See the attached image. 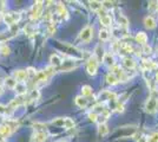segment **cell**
Instances as JSON below:
<instances>
[{
	"instance_id": "1",
	"label": "cell",
	"mask_w": 158,
	"mask_h": 142,
	"mask_svg": "<svg viewBox=\"0 0 158 142\" xmlns=\"http://www.w3.org/2000/svg\"><path fill=\"white\" fill-rule=\"evenodd\" d=\"M158 108V94L155 90H151V95L148 98V101L145 103V110L149 114H153Z\"/></svg>"
},
{
	"instance_id": "2",
	"label": "cell",
	"mask_w": 158,
	"mask_h": 142,
	"mask_svg": "<svg viewBox=\"0 0 158 142\" xmlns=\"http://www.w3.org/2000/svg\"><path fill=\"white\" fill-rule=\"evenodd\" d=\"M78 59H76L73 57H69V58H66V59L63 61V64L60 65L59 69L61 71H71V70H73V69H76L78 67Z\"/></svg>"
},
{
	"instance_id": "3",
	"label": "cell",
	"mask_w": 158,
	"mask_h": 142,
	"mask_svg": "<svg viewBox=\"0 0 158 142\" xmlns=\"http://www.w3.org/2000/svg\"><path fill=\"white\" fill-rule=\"evenodd\" d=\"M98 65H99V61L94 57V56H91L87 61V64H86V71L90 76H94L97 74V70H98Z\"/></svg>"
},
{
	"instance_id": "4",
	"label": "cell",
	"mask_w": 158,
	"mask_h": 142,
	"mask_svg": "<svg viewBox=\"0 0 158 142\" xmlns=\"http://www.w3.org/2000/svg\"><path fill=\"white\" fill-rule=\"evenodd\" d=\"M44 2L43 1H37V2H34V5L32 6L31 8V19L32 20H37V19H39L40 17L43 15V8H44V5H43Z\"/></svg>"
},
{
	"instance_id": "5",
	"label": "cell",
	"mask_w": 158,
	"mask_h": 142,
	"mask_svg": "<svg viewBox=\"0 0 158 142\" xmlns=\"http://www.w3.org/2000/svg\"><path fill=\"white\" fill-rule=\"evenodd\" d=\"M20 20V14L18 12H10L4 14V23L10 27L17 25V23Z\"/></svg>"
},
{
	"instance_id": "6",
	"label": "cell",
	"mask_w": 158,
	"mask_h": 142,
	"mask_svg": "<svg viewBox=\"0 0 158 142\" xmlns=\"http://www.w3.org/2000/svg\"><path fill=\"white\" fill-rule=\"evenodd\" d=\"M92 36H93V28L91 26L84 27V28L81 30L80 34H79L81 41H84V43H89V41L92 39Z\"/></svg>"
},
{
	"instance_id": "7",
	"label": "cell",
	"mask_w": 158,
	"mask_h": 142,
	"mask_svg": "<svg viewBox=\"0 0 158 142\" xmlns=\"http://www.w3.org/2000/svg\"><path fill=\"white\" fill-rule=\"evenodd\" d=\"M12 133H13V129L11 128L6 122L0 126V137H1L2 140H6L7 137L11 135Z\"/></svg>"
},
{
	"instance_id": "8",
	"label": "cell",
	"mask_w": 158,
	"mask_h": 142,
	"mask_svg": "<svg viewBox=\"0 0 158 142\" xmlns=\"http://www.w3.org/2000/svg\"><path fill=\"white\" fill-rule=\"evenodd\" d=\"M13 78L17 82H19V83H25L27 80L26 70H17V71H14Z\"/></svg>"
},
{
	"instance_id": "9",
	"label": "cell",
	"mask_w": 158,
	"mask_h": 142,
	"mask_svg": "<svg viewBox=\"0 0 158 142\" xmlns=\"http://www.w3.org/2000/svg\"><path fill=\"white\" fill-rule=\"evenodd\" d=\"M56 14L59 17L60 19H67L69 18V12H67L66 7L63 4H60V2L57 5V13Z\"/></svg>"
},
{
	"instance_id": "10",
	"label": "cell",
	"mask_w": 158,
	"mask_h": 142,
	"mask_svg": "<svg viewBox=\"0 0 158 142\" xmlns=\"http://www.w3.org/2000/svg\"><path fill=\"white\" fill-rule=\"evenodd\" d=\"M47 139L46 131H34L32 136V142H45Z\"/></svg>"
},
{
	"instance_id": "11",
	"label": "cell",
	"mask_w": 158,
	"mask_h": 142,
	"mask_svg": "<svg viewBox=\"0 0 158 142\" xmlns=\"http://www.w3.org/2000/svg\"><path fill=\"white\" fill-rule=\"evenodd\" d=\"M100 97L104 98V101H117V95L112 91H109V90H104L99 94Z\"/></svg>"
},
{
	"instance_id": "12",
	"label": "cell",
	"mask_w": 158,
	"mask_h": 142,
	"mask_svg": "<svg viewBox=\"0 0 158 142\" xmlns=\"http://www.w3.org/2000/svg\"><path fill=\"white\" fill-rule=\"evenodd\" d=\"M13 90L17 93L18 96H24V95L26 94L27 85L25 83H19V82H17V84H15V87H14Z\"/></svg>"
},
{
	"instance_id": "13",
	"label": "cell",
	"mask_w": 158,
	"mask_h": 142,
	"mask_svg": "<svg viewBox=\"0 0 158 142\" xmlns=\"http://www.w3.org/2000/svg\"><path fill=\"white\" fill-rule=\"evenodd\" d=\"M144 25H145V27H146V28H149V30L155 28V27H156V20H155V18L151 17V15L145 17L144 18Z\"/></svg>"
},
{
	"instance_id": "14",
	"label": "cell",
	"mask_w": 158,
	"mask_h": 142,
	"mask_svg": "<svg viewBox=\"0 0 158 142\" xmlns=\"http://www.w3.org/2000/svg\"><path fill=\"white\" fill-rule=\"evenodd\" d=\"M118 25L120 28H124V30H127V27H129V19L126 18L125 15H123V14H119L118 15Z\"/></svg>"
},
{
	"instance_id": "15",
	"label": "cell",
	"mask_w": 158,
	"mask_h": 142,
	"mask_svg": "<svg viewBox=\"0 0 158 142\" xmlns=\"http://www.w3.org/2000/svg\"><path fill=\"white\" fill-rule=\"evenodd\" d=\"M50 62H51V65H52L53 68H58L60 65L63 64V59L60 58L58 54H52L51 57H50Z\"/></svg>"
},
{
	"instance_id": "16",
	"label": "cell",
	"mask_w": 158,
	"mask_h": 142,
	"mask_svg": "<svg viewBox=\"0 0 158 142\" xmlns=\"http://www.w3.org/2000/svg\"><path fill=\"white\" fill-rule=\"evenodd\" d=\"M103 62L105 63L106 65L111 67V68H113V67L116 65V63H114V57H113V54H111L110 52H106L105 56H104V58H103Z\"/></svg>"
},
{
	"instance_id": "17",
	"label": "cell",
	"mask_w": 158,
	"mask_h": 142,
	"mask_svg": "<svg viewBox=\"0 0 158 142\" xmlns=\"http://www.w3.org/2000/svg\"><path fill=\"white\" fill-rule=\"evenodd\" d=\"M74 102H76V104L78 105L79 108H86L87 104H89V100L86 97H83V96H77Z\"/></svg>"
},
{
	"instance_id": "18",
	"label": "cell",
	"mask_w": 158,
	"mask_h": 142,
	"mask_svg": "<svg viewBox=\"0 0 158 142\" xmlns=\"http://www.w3.org/2000/svg\"><path fill=\"white\" fill-rule=\"evenodd\" d=\"M93 56H94V57H96L99 62L103 61V58H104L105 54H104V49L102 47V45H97V46H96V50H94V54H93Z\"/></svg>"
},
{
	"instance_id": "19",
	"label": "cell",
	"mask_w": 158,
	"mask_h": 142,
	"mask_svg": "<svg viewBox=\"0 0 158 142\" xmlns=\"http://www.w3.org/2000/svg\"><path fill=\"white\" fill-rule=\"evenodd\" d=\"M136 41L142 44V45H146V41H148V36L144 32H138L136 34Z\"/></svg>"
},
{
	"instance_id": "20",
	"label": "cell",
	"mask_w": 158,
	"mask_h": 142,
	"mask_svg": "<svg viewBox=\"0 0 158 142\" xmlns=\"http://www.w3.org/2000/svg\"><path fill=\"white\" fill-rule=\"evenodd\" d=\"M123 65L130 70V69H133L136 67V63L130 57H123Z\"/></svg>"
},
{
	"instance_id": "21",
	"label": "cell",
	"mask_w": 158,
	"mask_h": 142,
	"mask_svg": "<svg viewBox=\"0 0 158 142\" xmlns=\"http://www.w3.org/2000/svg\"><path fill=\"white\" fill-rule=\"evenodd\" d=\"M106 82H107V84H110V85H116V84L119 83V80L117 78L116 75L110 72V74L106 76Z\"/></svg>"
},
{
	"instance_id": "22",
	"label": "cell",
	"mask_w": 158,
	"mask_h": 142,
	"mask_svg": "<svg viewBox=\"0 0 158 142\" xmlns=\"http://www.w3.org/2000/svg\"><path fill=\"white\" fill-rule=\"evenodd\" d=\"M100 23L104 25V26L109 27L112 25V18L111 15H109V14H104V15H102L100 17Z\"/></svg>"
},
{
	"instance_id": "23",
	"label": "cell",
	"mask_w": 158,
	"mask_h": 142,
	"mask_svg": "<svg viewBox=\"0 0 158 142\" xmlns=\"http://www.w3.org/2000/svg\"><path fill=\"white\" fill-rule=\"evenodd\" d=\"M90 7L92 8L93 11L99 12L100 10H103V2H99V1H90Z\"/></svg>"
},
{
	"instance_id": "24",
	"label": "cell",
	"mask_w": 158,
	"mask_h": 142,
	"mask_svg": "<svg viewBox=\"0 0 158 142\" xmlns=\"http://www.w3.org/2000/svg\"><path fill=\"white\" fill-rule=\"evenodd\" d=\"M26 74H27V80H30V81H33L34 78H35V76H37V71H35V69L34 68H27L26 69Z\"/></svg>"
},
{
	"instance_id": "25",
	"label": "cell",
	"mask_w": 158,
	"mask_h": 142,
	"mask_svg": "<svg viewBox=\"0 0 158 142\" xmlns=\"http://www.w3.org/2000/svg\"><path fill=\"white\" fill-rule=\"evenodd\" d=\"M107 133H109V128H107V126H106L105 123L99 124L98 126V134L99 135L105 136V135H107Z\"/></svg>"
},
{
	"instance_id": "26",
	"label": "cell",
	"mask_w": 158,
	"mask_h": 142,
	"mask_svg": "<svg viewBox=\"0 0 158 142\" xmlns=\"http://www.w3.org/2000/svg\"><path fill=\"white\" fill-rule=\"evenodd\" d=\"M93 93V90L91 87H89V85H84L83 88H81V95H83V97H89V96H91Z\"/></svg>"
},
{
	"instance_id": "27",
	"label": "cell",
	"mask_w": 158,
	"mask_h": 142,
	"mask_svg": "<svg viewBox=\"0 0 158 142\" xmlns=\"http://www.w3.org/2000/svg\"><path fill=\"white\" fill-rule=\"evenodd\" d=\"M39 90L35 88H33L32 90H31V94H30V96H28V100H31V101H35V100H38L39 98Z\"/></svg>"
},
{
	"instance_id": "28",
	"label": "cell",
	"mask_w": 158,
	"mask_h": 142,
	"mask_svg": "<svg viewBox=\"0 0 158 142\" xmlns=\"http://www.w3.org/2000/svg\"><path fill=\"white\" fill-rule=\"evenodd\" d=\"M64 128L65 129H72L74 128V121L70 117H65L64 120Z\"/></svg>"
},
{
	"instance_id": "29",
	"label": "cell",
	"mask_w": 158,
	"mask_h": 142,
	"mask_svg": "<svg viewBox=\"0 0 158 142\" xmlns=\"http://www.w3.org/2000/svg\"><path fill=\"white\" fill-rule=\"evenodd\" d=\"M110 38V33H109V31L107 30H100L99 31V39L103 41H107Z\"/></svg>"
},
{
	"instance_id": "30",
	"label": "cell",
	"mask_w": 158,
	"mask_h": 142,
	"mask_svg": "<svg viewBox=\"0 0 158 142\" xmlns=\"http://www.w3.org/2000/svg\"><path fill=\"white\" fill-rule=\"evenodd\" d=\"M5 84H6L8 88L11 89H14V87H15V84H17V81L14 80L13 77H7L6 80H5Z\"/></svg>"
},
{
	"instance_id": "31",
	"label": "cell",
	"mask_w": 158,
	"mask_h": 142,
	"mask_svg": "<svg viewBox=\"0 0 158 142\" xmlns=\"http://www.w3.org/2000/svg\"><path fill=\"white\" fill-rule=\"evenodd\" d=\"M0 52L4 54V56L10 54V47L7 46V44H1L0 45Z\"/></svg>"
},
{
	"instance_id": "32",
	"label": "cell",
	"mask_w": 158,
	"mask_h": 142,
	"mask_svg": "<svg viewBox=\"0 0 158 142\" xmlns=\"http://www.w3.org/2000/svg\"><path fill=\"white\" fill-rule=\"evenodd\" d=\"M64 120H65V117H59L57 120H53L52 123L54 126H58V127H64Z\"/></svg>"
},
{
	"instance_id": "33",
	"label": "cell",
	"mask_w": 158,
	"mask_h": 142,
	"mask_svg": "<svg viewBox=\"0 0 158 142\" xmlns=\"http://www.w3.org/2000/svg\"><path fill=\"white\" fill-rule=\"evenodd\" d=\"M146 142H158V133H153L148 137Z\"/></svg>"
},
{
	"instance_id": "34",
	"label": "cell",
	"mask_w": 158,
	"mask_h": 142,
	"mask_svg": "<svg viewBox=\"0 0 158 142\" xmlns=\"http://www.w3.org/2000/svg\"><path fill=\"white\" fill-rule=\"evenodd\" d=\"M89 118H90V120H91L92 122H97V120H98V115H97L96 113L91 111V113L89 114Z\"/></svg>"
},
{
	"instance_id": "35",
	"label": "cell",
	"mask_w": 158,
	"mask_h": 142,
	"mask_svg": "<svg viewBox=\"0 0 158 142\" xmlns=\"http://www.w3.org/2000/svg\"><path fill=\"white\" fill-rule=\"evenodd\" d=\"M143 51H144V54H151V46H149L148 44H146V45H143Z\"/></svg>"
},
{
	"instance_id": "36",
	"label": "cell",
	"mask_w": 158,
	"mask_h": 142,
	"mask_svg": "<svg viewBox=\"0 0 158 142\" xmlns=\"http://www.w3.org/2000/svg\"><path fill=\"white\" fill-rule=\"evenodd\" d=\"M157 4H158V1H151V2H150V8H156V7H157Z\"/></svg>"
},
{
	"instance_id": "37",
	"label": "cell",
	"mask_w": 158,
	"mask_h": 142,
	"mask_svg": "<svg viewBox=\"0 0 158 142\" xmlns=\"http://www.w3.org/2000/svg\"><path fill=\"white\" fill-rule=\"evenodd\" d=\"M5 109H6V107H1L0 105V115L1 114H5Z\"/></svg>"
},
{
	"instance_id": "38",
	"label": "cell",
	"mask_w": 158,
	"mask_h": 142,
	"mask_svg": "<svg viewBox=\"0 0 158 142\" xmlns=\"http://www.w3.org/2000/svg\"><path fill=\"white\" fill-rule=\"evenodd\" d=\"M2 93H4V88L0 85V95H2Z\"/></svg>"
},
{
	"instance_id": "39",
	"label": "cell",
	"mask_w": 158,
	"mask_h": 142,
	"mask_svg": "<svg viewBox=\"0 0 158 142\" xmlns=\"http://www.w3.org/2000/svg\"><path fill=\"white\" fill-rule=\"evenodd\" d=\"M156 80H157V82H158V69H157V74H156Z\"/></svg>"
}]
</instances>
